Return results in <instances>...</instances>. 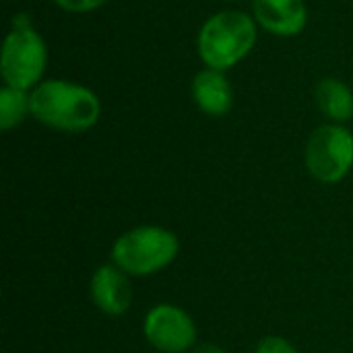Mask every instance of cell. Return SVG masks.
Wrapping results in <instances>:
<instances>
[{
  "label": "cell",
  "mask_w": 353,
  "mask_h": 353,
  "mask_svg": "<svg viewBox=\"0 0 353 353\" xmlns=\"http://www.w3.org/2000/svg\"><path fill=\"white\" fill-rule=\"evenodd\" d=\"M194 353H225L221 347H217V345H211V343H205V345H201V347H196Z\"/></svg>",
  "instance_id": "14"
},
{
  "label": "cell",
  "mask_w": 353,
  "mask_h": 353,
  "mask_svg": "<svg viewBox=\"0 0 353 353\" xmlns=\"http://www.w3.org/2000/svg\"><path fill=\"white\" fill-rule=\"evenodd\" d=\"M60 8L68 10V12H87V10H95L101 4H105L108 0H54Z\"/></svg>",
  "instance_id": "13"
},
{
  "label": "cell",
  "mask_w": 353,
  "mask_h": 353,
  "mask_svg": "<svg viewBox=\"0 0 353 353\" xmlns=\"http://www.w3.org/2000/svg\"><path fill=\"white\" fill-rule=\"evenodd\" d=\"M29 108L33 118L41 124L66 132L91 128L101 114L97 95L68 81H46L37 85L29 95Z\"/></svg>",
  "instance_id": "1"
},
{
  "label": "cell",
  "mask_w": 353,
  "mask_h": 353,
  "mask_svg": "<svg viewBox=\"0 0 353 353\" xmlns=\"http://www.w3.org/2000/svg\"><path fill=\"white\" fill-rule=\"evenodd\" d=\"M29 112H31L29 95H25V91L8 87V85L0 91V128L2 130H8L21 124Z\"/></svg>",
  "instance_id": "11"
},
{
  "label": "cell",
  "mask_w": 353,
  "mask_h": 353,
  "mask_svg": "<svg viewBox=\"0 0 353 353\" xmlns=\"http://www.w3.org/2000/svg\"><path fill=\"white\" fill-rule=\"evenodd\" d=\"M147 341L163 353H182L196 341V327L192 319L172 304H159L145 316L143 325Z\"/></svg>",
  "instance_id": "6"
},
{
  "label": "cell",
  "mask_w": 353,
  "mask_h": 353,
  "mask_svg": "<svg viewBox=\"0 0 353 353\" xmlns=\"http://www.w3.org/2000/svg\"><path fill=\"white\" fill-rule=\"evenodd\" d=\"M254 17L269 33L292 37L302 33L308 12L304 0H254Z\"/></svg>",
  "instance_id": "7"
},
{
  "label": "cell",
  "mask_w": 353,
  "mask_h": 353,
  "mask_svg": "<svg viewBox=\"0 0 353 353\" xmlns=\"http://www.w3.org/2000/svg\"><path fill=\"white\" fill-rule=\"evenodd\" d=\"M254 21L240 10H225L211 17L199 33V54L213 70L238 64L254 46Z\"/></svg>",
  "instance_id": "2"
},
{
  "label": "cell",
  "mask_w": 353,
  "mask_h": 353,
  "mask_svg": "<svg viewBox=\"0 0 353 353\" xmlns=\"http://www.w3.org/2000/svg\"><path fill=\"white\" fill-rule=\"evenodd\" d=\"M180 242L176 234L163 228H134L122 234L114 248L112 259L118 269L128 275H153L168 267L178 254Z\"/></svg>",
  "instance_id": "3"
},
{
  "label": "cell",
  "mask_w": 353,
  "mask_h": 353,
  "mask_svg": "<svg viewBox=\"0 0 353 353\" xmlns=\"http://www.w3.org/2000/svg\"><path fill=\"white\" fill-rule=\"evenodd\" d=\"M306 165L308 172L325 184L343 180L353 165L352 132L337 124L316 128L306 147Z\"/></svg>",
  "instance_id": "5"
},
{
  "label": "cell",
  "mask_w": 353,
  "mask_h": 353,
  "mask_svg": "<svg viewBox=\"0 0 353 353\" xmlns=\"http://www.w3.org/2000/svg\"><path fill=\"white\" fill-rule=\"evenodd\" d=\"M194 103L209 116H223L232 108V87L221 70H201L192 81Z\"/></svg>",
  "instance_id": "9"
},
{
  "label": "cell",
  "mask_w": 353,
  "mask_h": 353,
  "mask_svg": "<svg viewBox=\"0 0 353 353\" xmlns=\"http://www.w3.org/2000/svg\"><path fill=\"white\" fill-rule=\"evenodd\" d=\"M91 298L99 310L110 316H120L130 308L132 292L122 269L101 267L91 279Z\"/></svg>",
  "instance_id": "8"
},
{
  "label": "cell",
  "mask_w": 353,
  "mask_h": 353,
  "mask_svg": "<svg viewBox=\"0 0 353 353\" xmlns=\"http://www.w3.org/2000/svg\"><path fill=\"white\" fill-rule=\"evenodd\" d=\"M316 103L325 116L335 122H345L353 116L352 89L337 79H323L316 85Z\"/></svg>",
  "instance_id": "10"
},
{
  "label": "cell",
  "mask_w": 353,
  "mask_h": 353,
  "mask_svg": "<svg viewBox=\"0 0 353 353\" xmlns=\"http://www.w3.org/2000/svg\"><path fill=\"white\" fill-rule=\"evenodd\" d=\"M12 25L14 27L6 35L2 48L0 70L8 87L25 91L41 79L46 70L48 50L25 14H17L12 19Z\"/></svg>",
  "instance_id": "4"
},
{
  "label": "cell",
  "mask_w": 353,
  "mask_h": 353,
  "mask_svg": "<svg viewBox=\"0 0 353 353\" xmlns=\"http://www.w3.org/2000/svg\"><path fill=\"white\" fill-rule=\"evenodd\" d=\"M256 353H298L296 347L292 343H288L285 339L281 337H265L259 347H256Z\"/></svg>",
  "instance_id": "12"
}]
</instances>
